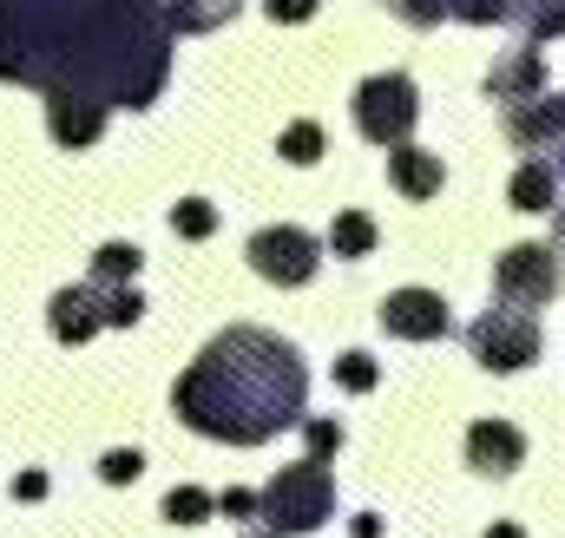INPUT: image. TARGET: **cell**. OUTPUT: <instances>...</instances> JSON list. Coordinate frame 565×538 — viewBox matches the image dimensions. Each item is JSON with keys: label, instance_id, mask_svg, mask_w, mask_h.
<instances>
[{"label": "cell", "instance_id": "cell-32", "mask_svg": "<svg viewBox=\"0 0 565 538\" xmlns=\"http://www.w3.org/2000/svg\"><path fill=\"white\" fill-rule=\"evenodd\" d=\"M250 538H277V532H250Z\"/></svg>", "mask_w": 565, "mask_h": 538}, {"label": "cell", "instance_id": "cell-17", "mask_svg": "<svg viewBox=\"0 0 565 538\" xmlns=\"http://www.w3.org/2000/svg\"><path fill=\"white\" fill-rule=\"evenodd\" d=\"M375 244H382V230H375L369 211H342V217L329 224V250H335V257H375Z\"/></svg>", "mask_w": 565, "mask_h": 538}, {"label": "cell", "instance_id": "cell-22", "mask_svg": "<svg viewBox=\"0 0 565 538\" xmlns=\"http://www.w3.org/2000/svg\"><path fill=\"white\" fill-rule=\"evenodd\" d=\"M382 381V368H375V355H362V348H349L342 362H335V388H349V395H369Z\"/></svg>", "mask_w": 565, "mask_h": 538}, {"label": "cell", "instance_id": "cell-9", "mask_svg": "<svg viewBox=\"0 0 565 538\" xmlns=\"http://www.w3.org/2000/svg\"><path fill=\"white\" fill-rule=\"evenodd\" d=\"M46 322H53V335H60L66 348L93 342V335L106 329V282H99V276H86V282L60 289V295H53V309H46Z\"/></svg>", "mask_w": 565, "mask_h": 538}, {"label": "cell", "instance_id": "cell-27", "mask_svg": "<svg viewBox=\"0 0 565 538\" xmlns=\"http://www.w3.org/2000/svg\"><path fill=\"white\" fill-rule=\"evenodd\" d=\"M316 7H322V0H264V13H270L277 26H296V20H309Z\"/></svg>", "mask_w": 565, "mask_h": 538}, {"label": "cell", "instance_id": "cell-14", "mask_svg": "<svg viewBox=\"0 0 565 538\" xmlns=\"http://www.w3.org/2000/svg\"><path fill=\"white\" fill-rule=\"evenodd\" d=\"M388 184L402 191V197H440V184H447V164H440V151H422V144H395L388 151Z\"/></svg>", "mask_w": 565, "mask_h": 538}, {"label": "cell", "instance_id": "cell-21", "mask_svg": "<svg viewBox=\"0 0 565 538\" xmlns=\"http://www.w3.org/2000/svg\"><path fill=\"white\" fill-rule=\"evenodd\" d=\"M139 244H106V250H99V257H93V276H99V282H132V276H139Z\"/></svg>", "mask_w": 565, "mask_h": 538}, {"label": "cell", "instance_id": "cell-25", "mask_svg": "<svg viewBox=\"0 0 565 538\" xmlns=\"http://www.w3.org/2000/svg\"><path fill=\"white\" fill-rule=\"evenodd\" d=\"M388 13H402L408 26H440L447 20V0H388Z\"/></svg>", "mask_w": 565, "mask_h": 538}, {"label": "cell", "instance_id": "cell-11", "mask_svg": "<svg viewBox=\"0 0 565 538\" xmlns=\"http://www.w3.org/2000/svg\"><path fill=\"white\" fill-rule=\"evenodd\" d=\"M507 138H513L520 151H533V158L559 151V144H565V93H540V99H520V106L507 112Z\"/></svg>", "mask_w": 565, "mask_h": 538}, {"label": "cell", "instance_id": "cell-15", "mask_svg": "<svg viewBox=\"0 0 565 538\" xmlns=\"http://www.w3.org/2000/svg\"><path fill=\"white\" fill-rule=\"evenodd\" d=\"M559 184H565V171L553 164V158H526L520 171H513V211H526V217H546V211H559L565 197H559Z\"/></svg>", "mask_w": 565, "mask_h": 538}, {"label": "cell", "instance_id": "cell-2", "mask_svg": "<svg viewBox=\"0 0 565 538\" xmlns=\"http://www.w3.org/2000/svg\"><path fill=\"white\" fill-rule=\"evenodd\" d=\"M178 413L191 433L224 446H264L282 427H302L309 368L270 329H224L184 375H178Z\"/></svg>", "mask_w": 565, "mask_h": 538}, {"label": "cell", "instance_id": "cell-8", "mask_svg": "<svg viewBox=\"0 0 565 538\" xmlns=\"http://www.w3.org/2000/svg\"><path fill=\"white\" fill-rule=\"evenodd\" d=\"M375 322H382L395 342H440V335L454 329V315H447V302H440L434 289H395V295H382Z\"/></svg>", "mask_w": 565, "mask_h": 538}, {"label": "cell", "instance_id": "cell-1", "mask_svg": "<svg viewBox=\"0 0 565 538\" xmlns=\"http://www.w3.org/2000/svg\"><path fill=\"white\" fill-rule=\"evenodd\" d=\"M164 0H0V79L151 106L171 79Z\"/></svg>", "mask_w": 565, "mask_h": 538}, {"label": "cell", "instance_id": "cell-19", "mask_svg": "<svg viewBox=\"0 0 565 538\" xmlns=\"http://www.w3.org/2000/svg\"><path fill=\"white\" fill-rule=\"evenodd\" d=\"M171 230H178L184 244H204V237L217 230V204H204V197H184V204H171Z\"/></svg>", "mask_w": 565, "mask_h": 538}, {"label": "cell", "instance_id": "cell-7", "mask_svg": "<svg viewBox=\"0 0 565 538\" xmlns=\"http://www.w3.org/2000/svg\"><path fill=\"white\" fill-rule=\"evenodd\" d=\"M250 269L264 276V282H277V289H302L316 269H322V244L309 237V230H296V224H270V230H257L250 237Z\"/></svg>", "mask_w": 565, "mask_h": 538}, {"label": "cell", "instance_id": "cell-26", "mask_svg": "<svg viewBox=\"0 0 565 538\" xmlns=\"http://www.w3.org/2000/svg\"><path fill=\"white\" fill-rule=\"evenodd\" d=\"M217 513H224V519H250V513H264V493H244V486H231V493L217 499Z\"/></svg>", "mask_w": 565, "mask_h": 538}, {"label": "cell", "instance_id": "cell-5", "mask_svg": "<svg viewBox=\"0 0 565 538\" xmlns=\"http://www.w3.org/2000/svg\"><path fill=\"white\" fill-rule=\"evenodd\" d=\"M467 348H473L480 368H493V375H520L526 362H540V315L500 302V309H487V315L467 329Z\"/></svg>", "mask_w": 565, "mask_h": 538}, {"label": "cell", "instance_id": "cell-3", "mask_svg": "<svg viewBox=\"0 0 565 538\" xmlns=\"http://www.w3.org/2000/svg\"><path fill=\"white\" fill-rule=\"evenodd\" d=\"M335 513V473H329V460H296V466H282L277 480L264 486V526L277 538H302L316 532L322 519Z\"/></svg>", "mask_w": 565, "mask_h": 538}, {"label": "cell", "instance_id": "cell-13", "mask_svg": "<svg viewBox=\"0 0 565 538\" xmlns=\"http://www.w3.org/2000/svg\"><path fill=\"white\" fill-rule=\"evenodd\" d=\"M546 93V60H540V46L526 40V46H513L493 73H487V99H507V106H520V99H540Z\"/></svg>", "mask_w": 565, "mask_h": 538}, {"label": "cell", "instance_id": "cell-29", "mask_svg": "<svg viewBox=\"0 0 565 538\" xmlns=\"http://www.w3.org/2000/svg\"><path fill=\"white\" fill-rule=\"evenodd\" d=\"M355 538H382V519H375V513H362V519H355Z\"/></svg>", "mask_w": 565, "mask_h": 538}, {"label": "cell", "instance_id": "cell-6", "mask_svg": "<svg viewBox=\"0 0 565 538\" xmlns=\"http://www.w3.org/2000/svg\"><path fill=\"white\" fill-rule=\"evenodd\" d=\"M565 289V269L546 244H513L500 263H493V295L513 302V309H540Z\"/></svg>", "mask_w": 565, "mask_h": 538}, {"label": "cell", "instance_id": "cell-16", "mask_svg": "<svg viewBox=\"0 0 565 538\" xmlns=\"http://www.w3.org/2000/svg\"><path fill=\"white\" fill-rule=\"evenodd\" d=\"M171 13V33H217L244 13V0H164Z\"/></svg>", "mask_w": 565, "mask_h": 538}, {"label": "cell", "instance_id": "cell-10", "mask_svg": "<svg viewBox=\"0 0 565 538\" xmlns=\"http://www.w3.org/2000/svg\"><path fill=\"white\" fill-rule=\"evenodd\" d=\"M106 119H113V106L93 99V93H46V132L60 138L66 151L99 144L106 138Z\"/></svg>", "mask_w": 565, "mask_h": 538}, {"label": "cell", "instance_id": "cell-30", "mask_svg": "<svg viewBox=\"0 0 565 538\" xmlns=\"http://www.w3.org/2000/svg\"><path fill=\"white\" fill-rule=\"evenodd\" d=\"M487 538H526L520 526H487Z\"/></svg>", "mask_w": 565, "mask_h": 538}, {"label": "cell", "instance_id": "cell-18", "mask_svg": "<svg viewBox=\"0 0 565 538\" xmlns=\"http://www.w3.org/2000/svg\"><path fill=\"white\" fill-rule=\"evenodd\" d=\"M211 513H217V499H211L204 486H171V493H164V519H171V526H204Z\"/></svg>", "mask_w": 565, "mask_h": 538}, {"label": "cell", "instance_id": "cell-4", "mask_svg": "<svg viewBox=\"0 0 565 538\" xmlns=\"http://www.w3.org/2000/svg\"><path fill=\"white\" fill-rule=\"evenodd\" d=\"M415 119H422V93L408 73H375L355 86V132L369 144H408L415 138Z\"/></svg>", "mask_w": 565, "mask_h": 538}, {"label": "cell", "instance_id": "cell-23", "mask_svg": "<svg viewBox=\"0 0 565 538\" xmlns=\"http://www.w3.org/2000/svg\"><path fill=\"white\" fill-rule=\"evenodd\" d=\"M139 473H145V460L132 453V446H119V453H106V460H99V480H106V486H132Z\"/></svg>", "mask_w": 565, "mask_h": 538}, {"label": "cell", "instance_id": "cell-20", "mask_svg": "<svg viewBox=\"0 0 565 538\" xmlns=\"http://www.w3.org/2000/svg\"><path fill=\"white\" fill-rule=\"evenodd\" d=\"M289 164H316L322 158V126L316 119H296V126H282V144H277Z\"/></svg>", "mask_w": 565, "mask_h": 538}, {"label": "cell", "instance_id": "cell-28", "mask_svg": "<svg viewBox=\"0 0 565 538\" xmlns=\"http://www.w3.org/2000/svg\"><path fill=\"white\" fill-rule=\"evenodd\" d=\"M13 499H46V473H20L13 480Z\"/></svg>", "mask_w": 565, "mask_h": 538}, {"label": "cell", "instance_id": "cell-31", "mask_svg": "<svg viewBox=\"0 0 565 538\" xmlns=\"http://www.w3.org/2000/svg\"><path fill=\"white\" fill-rule=\"evenodd\" d=\"M553 230H559V244H565V204H559V211H553Z\"/></svg>", "mask_w": 565, "mask_h": 538}, {"label": "cell", "instance_id": "cell-12", "mask_svg": "<svg viewBox=\"0 0 565 538\" xmlns=\"http://www.w3.org/2000/svg\"><path fill=\"white\" fill-rule=\"evenodd\" d=\"M467 466L507 480L513 466H526V433H520L513 420H473V427H467Z\"/></svg>", "mask_w": 565, "mask_h": 538}, {"label": "cell", "instance_id": "cell-24", "mask_svg": "<svg viewBox=\"0 0 565 538\" xmlns=\"http://www.w3.org/2000/svg\"><path fill=\"white\" fill-rule=\"evenodd\" d=\"M302 433H309V460H335L342 453V427L335 420H302Z\"/></svg>", "mask_w": 565, "mask_h": 538}]
</instances>
